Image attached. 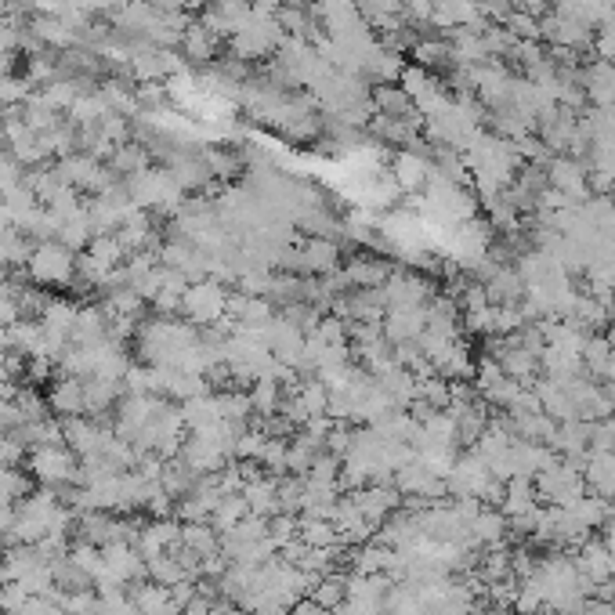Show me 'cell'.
<instances>
[{"instance_id":"cell-1","label":"cell","mask_w":615,"mask_h":615,"mask_svg":"<svg viewBox=\"0 0 615 615\" xmlns=\"http://www.w3.org/2000/svg\"><path fill=\"white\" fill-rule=\"evenodd\" d=\"M76 250H69L66 243L58 239H44V243H33L26 257V279L37 290H73L76 283Z\"/></svg>"},{"instance_id":"cell-2","label":"cell","mask_w":615,"mask_h":615,"mask_svg":"<svg viewBox=\"0 0 615 615\" xmlns=\"http://www.w3.org/2000/svg\"><path fill=\"white\" fill-rule=\"evenodd\" d=\"M228 304H232V290H228L225 279H214V275H203V279H192L181 294V319L199 326V330H210V326H221L228 319Z\"/></svg>"},{"instance_id":"cell-3","label":"cell","mask_w":615,"mask_h":615,"mask_svg":"<svg viewBox=\"0 0 615 615\" xmlns=\"http://www.w3.org/2000/svg\"><path fill=\"white\" fill-rule=\"evenodd\" d=\"M29 474L48 485V489L80 482V456L69 445H33L29 449Z\"/></svg>"},{"instance_id":"cell-4","label":"cell","mask_w":615,"mask_h":615,"mask_svg":"<svg viewBox=\"0 0 615 615\" xmlns=\"http://www.w3.org/2000/svg\"><path fill=\"white\" fill-rule=\"evenodd\" d=\"M127 192H131V203L138 210H171L181 203V189L178 181L171 178V171H138L127 181Z\"/></svg>"},{"instance_id":"cell-5","label":"cell","mask_w":615,"mask_h":615,"mask_svg":"<svg viewBox=\"0 0 615 615\" xmlns=\"http://www.w3.org/2000/svg\"><path fill=\"white\" fill-rule=\"evenodd\" d=\"M532 485H536V496H543L550 507H568V503H576L583 496V474L576 467L558 464V460L543 467Z\"/></svg>"},{"instance_id":"cell-6","label":"cell","mask_w":615,"mask_h":615,"mask_svg":"<svg viewBox=\"0 0 615 615\" xmlns=\"http://www.w3.org/2000/svg\"><path fill=\"white\" fill-rule=\"evenodd\" d=\"M181 536H185V525L181 521H152L142 525L138 536H134V547L142 550V558H160V554H174L181 550Z\"/></svg>"},{"instance_id":"cell-7","label":"cell","mask_w":615,"mask_h":615,"mask_svg":"<svg viewBox=\"0 0 615 615\" xmlns=\"http://www.w3.org/2000/svg\"><path fill=\"white\" fill-rule=\"evenodd\" d=\"M337 261H341L337 246H333L330 239H322V236L319 239H308L301 250H294V246H290V265H297L301 272L333 275V272H337Z\"/></svg>"},{"instance_id":"cell-8","label":"cell","mask_w":615,"mask_h":615,"mask_svg":"<svg viewBox=\"0 0 615 615\" xmlns=\"http://www.w3.org/2000/svg\"><path fill=\"white\" fill-rule=\"evenodd\" d=\"M48 406L51 413H58V417H87V395H84V380L80 377H58L51 380L48 388Z\"/></svg>"},{"instance_id":"cell-9","label":"cell","mask_w":615,"mask_h":615,"mask_svg":"<svg viewBox=\"0 0 615 615\" xmlns=\"http://www.w3.org/2000/svg\"><path fill=\"white\" fill-rule=\"evenodd\" d=\"M131 601L138 608V615H181L178 597L171 587H160V583H131Z\"/></svg>"},{"instance_id":"cell-10","label":"cell","mask_w":615,"mask_h":615,"mask_svg":"<svg viewBox=\"0 0 615 615\" xmlns=\"http://www.w3.org/2000/svg\"><path fill=\"white\" fill-rule=\"evenodd\" d=\"M576 568H579V576H583L587 587H601V583L612 579V554H608L605 543H583V550H579V558H576Z\"/></svg>"},{"instance_id":"cell-11","label":"cell","mask_w":615,"mask_h":615,"mask_svg":"<svg viewBox=\"0 0 615 615\" xmlns=\"http://www.w3.org/2000/svg\"><path fill=\"white\" fill-rule=\"evenodd\" d=\"M76 315H80V304L69 301V297H44V308H40V326L55 333H66L76 326Z\"/></svg>"},{"instance_id":"cell-12","label":"cell","mask_w":615,"mask_h":615,"mask_svg":"<svg viewBox=\"0 0 615 615\" xmlns=\"http://www.w3.org/2000/svg\"><path fill=\"white\" fill-rule=\"evenodd\" d=\"M250 409L254 413H261V417H275L279 409H283V380H275V377H261L250 384Z\"/></svg>"},{"instance_id":"cell-13","label":"cell","mask_w":615,"mask_h":615,"mask_svg":"<svg viewBox=\"0 0 615 615\" xmlns=\"http://www.w3.org/2000/svg\"><path fill=\"white\" fill-rule=\"evenodd\" d=\"M33 33H37L40 44L48 48H69L76 40V26H69L62 15H37L33 19Z\"/></svg>"},{"instance_id":"cell-14","label":"cell","mask_w":615,"mask_h":615,"mask_svg":"<svg viewBox=\"0 0 615 615\" xmlns=\"http://www.w3.org/2000/svg\"><path fill=\"white\" fill-rule=\"evenodd\" d=\"M55 239L58 243H66L69 250H87V243L95 239V228H91V221H87V207L80 210V214H73V218L62 221Z\"/></svg>"},{"instance_id":"cell-15","label":"cell","mask_w":615,"mask_h":615,"mask_svg":"<svg viewBox=\"0 0 615 615\" xmlns=\"http://www.w3.org/2000/svg\"><path fill=\"white\" fill-rule=\"evenodd\" d=\"M181 44H185L189 58H210V51H214V37H210L207 26H189L181 33Z\"/></svg>"},{"instance_id":"cell-16","label":"cell","mask_w":615,"mask_h":615,"mask_svg":"<svg viewBox=\"0 0 615 615\" xmlns=\"http://www.w3.org/2000/svg\"><path fill=\"white\" fill-rule=\"evenodd\" d=\"M145 163H149V156H145L138 145H123V149L113 152V160H109V167L120 174H138L145 171Z\"/></svg>"},{"instance_id":"cell-17","label":"cell","mask_w":615,"mask_h":615,"mask_svg":"<svg viewBox=\"0 0 615 615\" xmlns=\"http://www.w3.org/2000/svg\"><path fill=\"white\" fill-rule=\"evenodd\" d=\"M29 590L22 587V583H0V608L8 615H22L26 612V605H29Z\"/></svg>"},{"instance_id":"cell-18","label":"cell","mask_w":615,"mask_h":615,"mask_svg":"<svg viewBox=\"0 0 615 615\" xmlns=\"http://www.w3.org/2000/svg\"><path fill=\"white\" fill-rule=\"evenodd\" d=\"M29 98V84L22 76H0V105L8 109V105H22Z\"/></svg>"}]
</instances>
